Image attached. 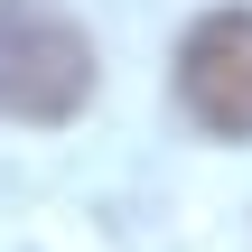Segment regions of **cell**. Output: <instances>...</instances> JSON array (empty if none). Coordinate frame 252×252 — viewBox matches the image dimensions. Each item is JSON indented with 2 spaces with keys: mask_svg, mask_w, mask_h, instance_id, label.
<instances>
[{
  "mask_svg": "<svg viewBox=\"0 0 252 252\" xmlns=\"http://www.w3.org/2000/svg\"><path fill=\"white\" fill-rule=\"evenodd\" d=\"M94 103V37L56 0H0V122H75Z\"/></svg>",
  "mask_w": 252,
  "mask_h": 252,
  "instance_id": "cell-1",
  "label": "cell"
},
{
  "mask_svg": "<svg viewBox=\"0 0 252 252\" xmlns=\"http://www.w3.org/2000/svg\"><path fill=\"white\" fill-rule=\"evenodd\" d=\"M178 103L196 131L252 140V9H206L178 37Z\"/></svg>",
  "mask_w": 252,
  "mask_h": 252,
  "instance_id": "cell-2",
  "label": "cell"
}]
</instances>
